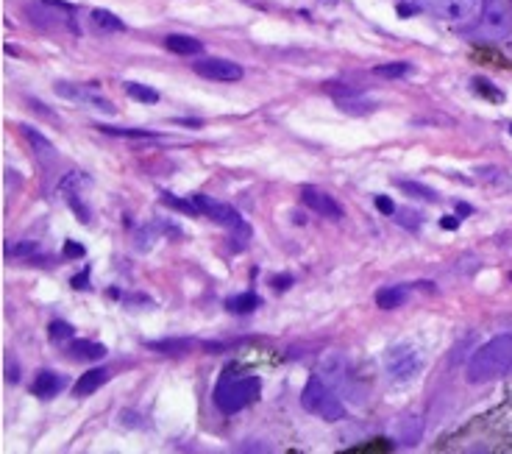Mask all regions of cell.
Wrapping results in <instances>:
<instances>
[{
	"label": "cell",
	"mask_w": 512,
	"mask_h": 454,
	"mask_svg": "<svg viewBox=\"0 0 512 454\" xmlns=\"http://www.w3.org/2000/svg\"><path fill=\"white\" fill-rule=\"evenodd\" d=\"M192 70L209 81H240L243 78V67L234 65L229 59H198Z\"/></svg>",
	"instance_id": "30bf717a"
},
{
	"label": "cell",
	"mask_w": 512,
	"mask_h": 454,
	"mask_svg": "<svg viewBox=\"0 0 512 454\" xmlns=\"http://www.w3.org/2000/svg\"><path fill=\"white\" fill-rule=\"evenodd\" d=\"M301 201H304V207L312 209L320 218H329V221H340V218H343V207L334 201L332 195L320 193V190L307 187V190L301 193Z\"/></svg>",
	"instance_id": "8fae6325"
},
{
	"label": "cell",
	"mask_w": 512,
	"mask_h": 454,
	"mask_svg": "<svg viewBox=\"0 0 512 454\" xmlns=\"http://www.w3.org/2000/svg\"><path fill=\"white\" fill-rule=\"evenodd\" d=\"M87 276H90V271H84V273H81V276H76V282H73V285L81 287V285H84V282H87Z\"/></svg>",
	"instance_id": "d6a6232c"
},
{
	"label": "cell",
	"mask_w": 512,
	"mask_h": 454,
	"mask_svg": "<svg viewBox=\"0 0 512 454\" xmlns=\"http://www.w3.org/2000/svg\"><path fill=\"white\" fill-rule=\"evenodd\" d=\"M426 14L443 23H471L482 12V0H418Z\"/></svg>",
	"instance_id": "52a82bcc"
},
{
	"label": "cell",
	"mask_w": 512,
	"mask_h": 454,
	"mask_svg": "<svg viewBox=\"0 0 512 454\" xmlns=\"http://www.w3.org/2000/svg\"><path fill=\"white\" fill-rule=\"evenodd\" d=\"M56 92H59L62 98H67V101H73V104L90 106L92 112H101V115H115V104H112V101H106L101 92H95L92 87L59 81V84H56Z\"/></svg>",
	"instance_id": "9c48e42d"
},
{
	"label": "cell",
	"mask_w": 512,
	"mask_h": 454,
	"mask_svg": "<svg viewBox=\"0 0 512 454\" xmlns=\"http://www.w3.org/2000/svg\"><path fill=\"white\" fill-rule=\"evenodd\" d=\"M64 377H59L56 371H39L34 382H31V390L37 393L39 399H53L56 393H62Z\"/></svg>",
	"instance_id": "9a60e30c"
},
{
	"label": "cell",
	"mask_w": 512,
	"mask_h": 454,
	"mask_svg": "<svg viewBox=\"0 0 512 454\" xmlns=\"http://www.w3.org/2000/svg\"><path fill=\"white\" fill-rule=\"evenodd\" d=\"M20 131H23V137L28 140V145L34 148V154L42 159V162H48V165H53L56 159H59V154H56V145L45 137V134H39L34 126H20Z\"/></svg>",
	"instance_id": "4fadbf2b"
},
{
	"label": "cell",
	"mask_w": 512,
	"mask_h": 454,
	"mask_svg": "<svg viewBox=\"0 0 512 454\" xmlns=\"http://www.w3.org/2000/svg\"><path fill=\"white\" fill-rule=\"evenodd\" d=\"M440 226H443V229H457V226H460V221L448 215V218H443V221H440Z\"/></svg>",
	"instance_id": "1f68e13d"
},
{
	"label": "cell",
	"mask_w": 512,
	"mask_h": 454,
	"mask_svg": "<svg viewBox=\"0 0 512 454\" xmlns=\"http://www.w3.org/2000/svg\"><path fill=\"white\" fill-rule=\"evenodd\" d=\"M195 346H198V343H195V340H151V343H148V349L151 351H159V354H173V357H176V354H187V351H192L195 349Z\"/></svg>",
	"instance_id": "ffe728a7"
},
{
	"label": "cell",
	"mask_w": 512,
	"mask_h": 454,
	"mask_svg": "<svg viewBox=\"0 0 512 454\" xmlns=\"http://www.w3.org/2000/svg\"><path fill=\"white\" fill-rule=\"evenodd\" d=\"M510 134H512V123H510Z\"/></svg>",
	"instance_id": "836d02e7"
},
{
	"label": "cell",
	"mask_w": 512,
	"mask_h": 454,
	"mask_svg": "<svg viewBox=\"0 0 512 454\" xmlns=\"http://www.w3.org/2000/svg\"><path fill=\"white\" fill-rule=\"evenodd\" d=\"M474 84H476V90L482 92V95H487V98H493V101H501V98H504L499 90H493V84H487V81H482V78H476Z\"/></svg>",
	"instance_id": "83f0119b"
},
{
	"label": "cell",
	"mask_w": 512,
	"mask_h": 454,
	"mask_svg": "<svg viewBox=\"0 0 512 454\" xmlns=\"http://www.w3.org/2000/svg\"><path fill=\"white\" fill-rule=\"evenodd\" d=\"M418 215H415V212H407V209H401V212H398V223H404V226H407V229H418Z\"/></svg>",
	"instance_id": "f1b7e54d"
},
{
	"label": "cell",
	"mask_w": 512,
	"mask_h": 454,
	"mask_svg": "<svg viewBox=\"0 0 512 454\" xmlns=\"http://www.w3.org/2000/svg\"><path fill=\"white\" fill-rule=\"evenodd\" d=\"M106 379H109V371H106V368H95V371H87L84 377H78L73 393H76V396H90V393H95V390L101 388Z\"/></svg>",
	"instance_id": "ac0fdd59"
},
{
	"label": "cell",
	"mask_w": 512,
	"mask_h": 454,
	"mask_svg": "<svg viewBox=\"0 0 512 454\" xmlns=\"http://www.w3.org/2000/svg\"><path fill=\"white\" fill-rule=\"evenodd\" d=\"M31 23L39 28H70L76 31V17H73V6H67L62 0H37L26 6Z\"/></svg>",
	"instance_id": "8992f818"
},
{
	"label": "cell",
	"mask_w": 512,
	"mask_h": 454,
	"mask_svg": "<svg viewBox=\"0 0 512 454\" xmlns=\"http://www.w3.org/2000/svg\"><path fill=\"white\" fill-rule=\"evenodd\" d=\"M259 304H262V301H259V296H254V293H240V296H231V299L226 301V307H229L231 312H237V315L254 312Z\"/></svg>",
	"instance_id": "7402d4cb"
},
{
	"label": "cell",
	"mask_w": 512,
	"mask_h": 454,
	"mask_svg": "<svg viewBox=\"0 0 512 454\" xmlns=\"http://www.w3.org/2000/svg\"><path fill=\"white\" fill-rule=\"evenodd\" d=\"M376 207L382 209L384 215H393V212H396V209H393V204H390V198H384V195H379V198H376Z\"/></svg>",
	"instance_id": "f546056e"
},
{
	"label": "cell",
	"mask_w": 512,
	"mask_h": 454,
	"mask_svg": "<svg viewBox=\"0 0 512 454\" xmlns=\"http://www.w3.org/2000/svg\"><path fill=\"white\" fill-rule=\"evenodd\" d=\"M329 92L337 98L340 109L348 112V115H371L373 109H376V104L368 101V98H362L357 90H343V84H329Z\"/></svg>",
	"instance_id": "7c38bea8"
},
{
	"label": "cell",
	"mask_w": 512,
	"mask_h": 454,
	"mask_svg": "<svg viewBox=\"0 0 512 454\" xmlns=\"http://www.w3.org/2000/svg\"><path fill=\"white\" fill-rule=\"evenodd\" d=\"M301 404H304L307 413L323 418V421H343L346 418V404L323 377H312L304 385Z\"/></svg>",
	"instance_id": "3957f363"
},
{
	"label": "cell",
	"mask_w": 512,
	"mask_h": 454,
	"mask_svg": "<svg viewBox=\"0 0 512 454\" xmlns=\"http://www.w3.org/2000/svg\"><path fill=\"white\" fill-rule=\"evenodd\" d=\"M410 70H412V67L407 65V62H393V65L376 67V76H382V78H401V76H407Z\"/></svg>",
	"instance_id": "d4e9b609"
},
{
	"label": "cell",
	"mask_w": 512,
	"mask_h": 454,
	"mask_svg": "<svg viewBox=\"0 0 512 454\" xmlns=\"http://www.w3.org/2000/svg\"><path fill=\"white\" fill-rule=\"evenodd\" d=\"M396 187H401L404 193L418 195V198H426V201H437V193L432 187H426V184H415V182H396Z\"/></svg>",
	"instance_id": "cb8c5ba5"
},
{
	"label": "cell",
	"mask_w": 512,
	"mask_h": 454,
	"mask_svg": "<svg viewBox=\"0 0 512 454\" xmlns=\"http://www.w3.org/2000/svg\"><path fill=\"white\" fill-rule=\"evenodd\" d=\"M512 31L510 0H482L479 34L485 39H507Z\"/></svg>",
	"instance_id": "ba28073f"
},
{
	"label": "cell",
	"mask_w": 512,
	"mask_h": 454,
	"mask_svg": "<svg viewBox=\"0 0 512 454\" xmlns=\"http://www.w3.org/2000/svg\"><path fill=\"white\" fill-rule=\"evenodd\" d=\"M103 134H109V137H123V140H145V143H151V140H162L156 131H142V129H115V126H103Z\"/></svg>",
	"instance_id": "44dd1931"
},
{
	"label": "cell",
	"mask_w": 512,
	"mask_h": 454,
	"mask_svg": "<svg viewBox=\"0 0 512 454\" xmlns=\"http://www.w3.org/2000/svg\"><path fill=\"white\" fill-rule=\"evenodd\" d=\"M190 201L198 209V215H206L209 221H215L218 226H226L229 232H234L237 237H248L251 234V226L243 221V215L231 204H223V201H215L209 195H190Z\"/></svg>",
	"instance_id": "5b68a950"
},
{
	"label": "cell",
	"mask_w": 512,
	"mask_h": 454,
	"mask_svg": "<svg viewBox=\"0 0 512 454\" xmlns=\"http://www.w3.org/2000/svg\"><path fill=\"white\" fill-rule=\"evenodd\" d=\"M407 299H410V290H407V287H382V290L376 293V307H379V310H398Z\"/></svg>",
	"instance_id": "2e32d148"
},
{
	"label": "cell",
	"mask_w": 512,
	"mask_h": 454,
	"mask_svg": "<svg viewBox=\"0 0 512 454\" xmlns=\"http://www.w3.org/2000/svg\"><path fill=\"white\" fill-rule=\"evenodd\" d=\"M162 198H165L167 207L181 209V212H187V215H198V209H195V204H192L190 198H176V195H170V193H165Z\"/></svg>",
	"instance_id": "484cf974"
},
{
	"label": "cell",
	"mask_w": 512,
	"mask_h": 454,
	"mask_svg": "<svg viewBox=\"0 0 512 454\" xmlns=\"http://www.w3.org/2000/svg\"><path fill=\"white\" fill-rule=\"evenodd\" d=\"M167 51L179 53V56H198L204 51V42L195 37H184V34H173V37L165 39Z\"/></svg>",
	"instance_id": "e0dca14e"
},
{
	"label": "cell",
	"mask_w": 512,
	"mask_h": 454,
	"mask_svg": "<svg viewBox=\"0 0 512 454\" xmlns=\"http://www.w3.org/2000/svg\"><path fill=\"white\" fill-rule=\"evenodd\" d=\"M67 354H70L73 360H78V363H95V360H103V357H106V346L95 343V340H70Z\"/></svg>",
	"instance_id": "5bb4252c"
},
{
	"label": "cell",
	"mask_w": 512,
	"mask_h": 454,
	"mask_svg": "<svg viewBox=\"0 0 512 454\" xmlns=\"http://www.w3.org/2000/svg\"><path fill=\"white\" fill-rule=\"evenodd\" d=\"M90 26L101 34H112V31H123V20L115 17L112 12H103V9H95L90 14Z\"/></svg>",
	"instance_id": "d6986e66"
},
{
	"label": "cell",
	"mask_w": 512,
	"mask_h": 454,
	"mask_svg": "<svg viewBox=\"0 0 512 454\" xmlns=\"http://www.w3.org/2000/svg\"><path fill=\"white\" fill-rule=\"evenodd\" d=\"M512 374V335H499L471 354L465 377L471 385H485Z\"/></svg>",
	"instance_id": "7a4b0ae2"
},
{
	"label": "cell",
	"mask_w": 512,
	"mask_h": 454,
	"mask_svg": "<svg viewBox=\"0 0 512 454\" xmlns=\"http://www.w3.org/2000/svg\"><path fill=\"white\" fill-rule=\"evenodd\" d=\"M126 95L128 98H134V101H140V104H156V101H159V92L151 90V87H145V84H134V81H128L126 84Z\"/></svg>",
	"instance_id": "603a6c76"
},
{
	"label": "cell",
	"mask_w": 512,
	"mask_h": 454,
	"mask_svg": "<svg viewBox=\"0 0 512 454\" xmlns=\"http://www.w3.org/2000/svg\"><path fill=\"white\" fill-rule=\"evenodd\" d=\"M64 254H67V257H81V254H84V248L76 246V243H67Z\"/></svg>",
	"instance_id": "4dcf8cb0"
},
{
	"label": "cell",
	"mask_w": 512,
	"mask_h": 454,
	"mask_svg": "<svg viewBox=\"0 0 512 454\" xmlns=\"http://www.w3.org/2000/svg\"><path fill=\"white\" fill-rule=\"evenodd\" d=\"M384 368L398 385H407L423 371V351L415 343H396L384 354Z\"/></svg>",
	"instance_id": "277c9868"
},
{
	"label": "cell",
	"mask_w": 512,
	"mask_h": 454,
	"mask_svg": "<svg viewBox=\"0 0 512 454\" xmlns=\"http://www.w3.org/2000/svg\"><path fill=\"white\" fill-rule=\"evenodd\" d=\"M259 390H262V382H259L256 374L245 371L240 365H229L220 374L212 399H215V407L220 413L234 416V413H240L248 404H254L259 399Z\"/></svg>",
	"instance_id": "6da1fadb"
},
{
	"label": "cell",
	"mask_w": 512,
	"mask_h": 454,
	"mask_svg": "<svg viewBox=\"0 0 512 454\" xmlns=\"http://www.w3.org/2000/svg\"><path fill=\"white\" fill-rule=\"evenodd\" d=\"M51 338L53 340H70V338H73V326L62 324V321H53V324H51Z\"/></svg>",
	"instance_id": "4316f807"
}]
</instances>
